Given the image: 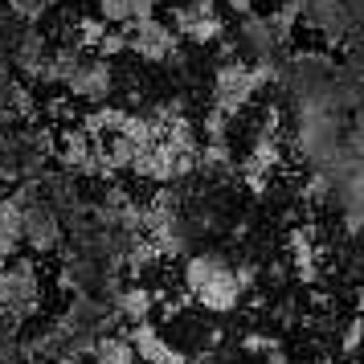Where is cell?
<instances>
[{"mask_svg": "<svg viewBox=\"0 0 364 364\" xmlns=\"http://www.w3.org/2000/svg\"><path fill=\"white\" fill-rule=\"evenodd\" d=\"M184 303L205 315H233L258 291V266L221 246H200L181 258Z\"/></svg>", "mask_w": 364, "mask_h": 364, "instance_id": "1", "label": "cell"}, {"mask_svg": "<svg viewBox=\"0 0 364 364\" xmlns=\"http://www.w3.org/2000/svg\"><path fill=\"white\" fill-rule=\"evenodd\" d=\"M50 303V279L37 258L17 254L13 262L0 266V311L17 323H33Z\"/></svg>", "mask_w": 364, "mask_h": 364, "instance_id": "2", "label": "cell"}, {"mask_svg": "<svg viewBox=\"0 0 364 364\" xmlns=\"http://www.w3.org/2000/svg\"><path fill=\"white\" fill-rule=\"evenodd\" d=\"M13 193L21 197V250L29 258H37V262L58 258L62 246H66V221H62V213L46 197H37L33 184H21Z\"/></svg>", "mask_w": 364, "mask_h": 364, "instance_id": "3", "label": "cell"}, {"mask_svg": "<svg viewBox=\"0 0 364 364\" xmlns=\"http://www.w3.org/2000/svg\"><path fill=\"white\" fill-rule=\"evenodd\" d=\"M115 90H119L115 62L95 58V53H82V62L74 66V74H70L66 86H62V95H66L70 102H82L86 111L115 102Z\"/></svg>", "mask_w": 364, "mask_h": 364, "instance_id": "4", "label": "cell"}, {"mask_svg": "<svg viewBox=\"0 0 364 364\" xmlns=\"http://www.w3.org/2000/svg\"><path fill=\"white\" fill-rule=\"evenodd\" d=\"M258 99V86L250 78V66L242 58H221L213 66V90H209V107L221 111L225 119H237L246 115V107Z\"/></svg>", "mask_w": 364, "mask_h": 364, "instance_id": "5", "label": "cell"}, {"mask_svg": "<svg viewBox=\"0 0 364 364\" xmlns=\"http://www.w3.org/2000/svg\"><path fill=\"white\" fill-rule=\"evenodd\" d=\"M328 205H331V213H336V221H340V230L348 237L364 242V164L348 168L344 176L331 184Z\"/></svg>", "mask_w": 364, "mask_h": 364, "instance_id": "6", "label": "cell"}, {"mask_svg": "<svg viewBox=\"0 0 364 364\" xmlns=\"http://www.w3.org/2000/svg\"><path fill=\"white\" fill-rule=\"evenodd\" d=\"M127 53H135L148 66H160V62H172L181 53V37L172 33V25H164L160 17H151L144 25H132L127 29Z\"/></svg>", "mask_w": 364, "mask_h": 364, "instance_id": "7", "label": "cell"}, {"mask_svg": "<svg viewBox=\"0 0 364 364\" xmlns=\"http://www.w3.org/2000/svg\"><path fill=\"white\" fill-rule=\"evenodd\" d=\"M46 58H50V37L41 33L37 25L17 29V37H13V50H9V66H13V74H17L21 82L37 86L41 70H46Z\"/></svg>", "mask_w": 364, "mask_h": 364, "instance_id": "8", "label": "cell"}, {"mask_svg": "<svg viewBox=\"0 0 364 364\" xmlns=\"http://www.w3.org/2000/svg\"><path fill=\"white\" fill-rule=\"evenodd\" d=\"M172 33L184 37V41H193V46H217L221 37L230 33V25H225V17L221 13H197L193 4H176L172 9Z\"/></svg>", "mask_w": 364, "mask_h": 364, "instance_id": "9", "label": "cell"}, {"mask_svg": "<svg viewBox=\"0 0 364 364\" xmlns=\"http://www.w3.org/2000/svg\"><path fill=\"white\" fill-rule=\"evenodd\" d=\"M287 262L295 266L299 279H315V270L323 262V237L311 221L307 225H291L287 233Z\"/></svg>", "mask_w": 364, "mask_h": 364, "instance_id": "10", "label": "cell"}, {"mask_svg": "<svg viewBox=\"0 0 364 364\" xmlns=\"http://www.w3.org/2000/svg\"><path fill=\"white\" fill-rule=\"evenodd\" d=\"M21 250V197L17 193H4L0 197V266L13 262Z\"/></svg>", "mask_w": 364, "mask_h": 364, "instance_id": "11", "label": "cell"}, {"mask_svg": "<svg viewBox=\"0 0 364 364\" xmlns=\"http://www.w3.org/2000/svg\"><path fill=\"white\" fill-rule=\"evenodd\" d=\"M90 364H139L132 336L127 331H107L99 344L90 348Z\"/></svg>", "mask_w": 364, "mask_h": 364, "instance_id": "12", "label": "cell"}, {"mask_svg": "<svg viewBox=\"0 0 364 364\" xmlns=\"http://www.w3.org/2000/svg\"><path fill=\"white\" fill-rule=\"evenodd\" d=\"M58 9V0H9V17L21 25H41V17H50Z\"/></svg>", "mask_w": 364, "mask_h": 364, "instance_id": "13", "label": "cell"}, {"mask_svg": "<svg viewBox=\"0 0 364 364\" xmlns=\"http://www.w3.org/2000/svg\"><path fill=\"white\" fill-rule=\"evenodd\" d=\"M95 17L107 29H127V0H95Z\"/></svg>", "mask_w": 364, "mask_h": 364, "instance_id": "14", "label": "cell"}, {"mask_svg": "<svg viewBox=\"0 0 364 364\" xmlns=\"http://www.w3.org/2000/svg\"><path fill=\"white\" fill-rule=\"evenodd\" d=\"M127 53V33L123 29H107L99 41V50H95V58H107V62H115V58H123Z\"/></svg>", "mask_w": 364, "mask_h": 364, "instance_id": "15", "label": "cell"}, {"mask_svg": "<svg viewBox=\"0 0 364 364\" xmlns=\"http://www.w3.org/2000/svg\"><path fill=\"white\" fill-rule=\"evenodd\" d=\"M156 4H160V0H127V29L156 17ZM127 29H123V33H127Z\"/></svg>", "mask_w": 364, "mask_h": 364, "instance_id": "16", "label": "cell"}, {"mask_svg": "<svg viewBox=\"0 0 364 364\" xmlns=\"http://www.w3.org/2000/svg\"><path fill=\"white\" fill-rule=\"evenodd\" d=\"M225 9H230L233 17H250L254 13V0H225Z\"/></svg>", "mask_w": 364, "mask_h": 364, "instance_id": "17", "label": "cell"}]
</instances>
